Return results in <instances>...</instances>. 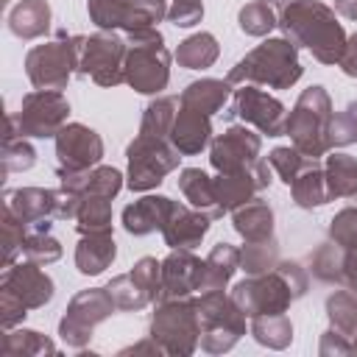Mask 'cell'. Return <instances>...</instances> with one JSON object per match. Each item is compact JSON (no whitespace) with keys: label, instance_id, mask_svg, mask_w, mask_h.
<instances>
[{"label":"cell","instance_id":"obj_1","mask_svg":"<svg viewBox=\"0 0 357 357\" xmlns=\"http://www.w3.org/2000/svg\"><path fill=\"white\" fill-rule=\"evenodd\" d=\"M279 31L296 47H307L315 61L337 64L346 50V31L321 0H290L279 11Z\"/></svg>","mask_w":357,"mask_h":357},{"label":"cell","instance_id":"obj_2","mask_svg":"<svg viewBox=\"0 0 357 357\" xmlns=\"http://www.w3.org/2000/svg\"><path fill=\"white\" fill-rule=\"evenodd\" d=\"M304 75V67L298 61V47L284 39L273 36L248 50L226 75V81L234 84H254L268 89H290Z\"/></svg>","mask_w":357,"mask_h":357},{"label":"cell","instance_id":"obj_3","mask_svg":"<svg viewBox=\"0 0 357 357\" xmlns=\"http://www.w3.org/2000/svg\"><path fill=\"white\" fill-rule=\"evenodd\" d=\"M332 98L324 86H307L293 112L287 114V123H284V134L293 139V148L301 151L304 156L310 159H321L329 148H332V139H329V128H332Z\"/></svg>","mask_w":357,"mask_h":357},{"label":"cell","instance_id":"obj_4","mask_svg":"<svg viewBox=\"0 0 357 357\" xmlns=\"http://www.w3.org/2000/svg\"><path fill=\"white\" fill-rule=\"evenodd\" d=\"M126 84L139 95H159L170 81V50L156 28L126 33Z\"/></svg>","mask_w":357,"mask_h":357},{"label":"cell","instance_id":"obj_5","mask_svg":"<svg viewBox=\"0 0 357 357\" xmlns=\"http://www.w3.org/2000/svg\"><path fill=\"white\" fill-rule=\"evenodd\" d=\"M198 307V324H201V351L206 354H223L237 346V340L245 335V312L234 304L231 293L223 290H206L195 298Z\"/></svg>","mask_w":357,"mask_h":357},{"label":"cell","instance_id":"obj_6","mask_svg":"<svg viewBox=\"0 0 357 357\" xmlns=\"http://www.w3.org/2000/svg\"><path fill=\"white\" fill-rule=\"evenodd\" d=\"M84 36H70L67 31H56L53 42L33 45L25 56V75L33 84V89H56L61 92L73 73H78V56H81Z\"/></svg>","mask_w":357,"mask_h":357},{"label":"cell","instance_id":"obj_7","mask_svg":"<svg viewBox=\"0 0 357 357\" xmlns=\"http://www.w3.org/2000/svg\"><path fill=\"white\" fill-rule=\"evenodd\" d=\"M151 337L173 357H190L201 340L198 307L195 298H167L156 301V312L151 318Z\"/></svg>","mask_w":357,"mask_h":357},{"label":"cell","instance_id":"obj_8","mask_svg":"<svg viewBox=\"0 0 357 357\" xmlns=\"http://www.w3.org/2000/svg\"><path fill=\"white\" fill-rule=\"evenodd\" d=\"M128 176L126 184L131 192H148L165 181L167 173H173L181 162V153L170 139L151 137V134H137L128 148Z\"/></svg>","mask_w":357,"mask_h":357},{"label":"cell","instance_id":"obj_9","mask_svg":"<svg viewBox=\"0 0 357 357\" xmlns=\"http://www.w3.org/2000/svg\"><path fill=\"white\" fill-rule=\"evenodd\" d=\"M112 312H117V304L112 298V293L106 287H86L78 290L61 321H59V337L70 346V349H84L92 340V332L98 324H103Z\"/></svg>","mask_w":357,"mask_h":357},{"label":"cell","instance_id":"obj_10","mask_svg":"<svg viewBox=\"0 0 357 357\" xmlns=\"http://www.w3.org/2000/svg\"><path fill=\"white\" fill-rule=\"evenodd\" d=\"M231 298L245 312V318H257V315L287 312L290 304L296 301V290L287 282V276L282 273V268L276 265L268 273H257V276L240 279L231 287Z\"/></svg>","mask_w":357,"mask_h":357},{"label":"cell","instance_id":"obj_11","mask_svg":"<svg viewBox=\"0 0 357 357\" xmlns=\"http://www.w3.org/2000/svg\"><path fill=\"white\" fill-rule=\"evenodd\" d=\"M126 53L128 42L114 31H98L92 36H84L78 73L92 78L98 86H117L126 81Z\"/></svg>","mask_w":357,"mask_h":357},{"label":"cell","instance_id":"obj_12","mask_svg":"<svg viewBox=\"0 0 357 357\" xmlns=\"http://www.w3.org/2000/svg\"><path fill=\"white\" fill-rule=\"evenodd\" d=\"M220 114L226 120L240 117L245 126H254L259 134H268V137H282L287 123L284 103L254 84H240V89L231 92V100Z\"/></svg>","mask_w":357,"mask_h":357},{"label":"cell","instance_id":"obj_13","mask_svg":"<svg viewBox=\"0 0 357 357\" xmlns=\"http://www.w3.org/2000/svg\"><path fill=\"white\" fill-rule=\"evenodd\" d=\"M70 117V103L61 92L56 89H33L22 95L20 112L14 114L17 131L22 137H36V139H50L56 137Z\"/></svg>","mask_w":357,"mask_h":357},{"label":"cell","instance_id":"obj_14","mask_svg":"<svg viewBox=\"0 0 357 357\" xmlns=\"http://www.w3.org/2000/svg\"><path fill=\"white\" fill-rule=\"evenodd\" d=\"M106 290L112 293L117 310L123 312H139L148 304L159 301L162 290V262L156 257H142L134 262L128 273H117Z\"/></svg>","mask_w":357,"mask_h":357},{"label":"cell","instance_id":"obj_15","mask_svg":"<svg viewBox=\"0 0 357 357\" xmlns=\"http://www.w3.org/2000/svg\"><path fill=\"white\" fill-rule=\"evenodd\" d=\"M56 159L61 173L92 170L103 159V139L84 123H67L56 137Z\"/></svg>","mask_w":357,"mask_h":357},{"label":"cell","instance_id":"obj_16","mask_svg":"<svg viewBox=\"0 0 357 357\" xmlns=\"http://www.w3.org/2000/svg\"><path fill=\"white\" fill-rule=\"evenodd\" d=\"M262 139L254 134L245 123L243 126H229L223 134H218L209 145V165L218 173H237L251 167L259 159Z\"/></svg>","mask_w":357,"mask_h":357},{"label":"cell","instance_id":"obj_17","mask_svg":"<svg viewBox=\"0 0 357 357\" xmlns=\"http://www.w3.org/2000/svg\"><path fill=\"white\" fill-rule=\"evenodd\" d=\"M271 165L265 159H257L251 167L237 170V173H218L215 181V195L223 212H234L237 206L248 204L251 198H257L262 190L271 187Z\"/></svg>","mask_w":357,"mask_h":357},{"label":"cell","instance_id":"obj_18","mask_svg":"<svg viewBox=\"0 0 357 357\" xmlns=\"http://www.w3.org/2000/svg\"><path fill=\"white\" fill-rule=\"evenodd\" d=\"M206 259H198L190 248H170V254L162 259V290L159 301L167 298H187L195 290H201Z\"/></svg>","mask_w":357,"mask_h":357},{"label":"cell","instance_id":"obj_19","mask_svg":"<svg viewBox=\"0 0 357 357\" xmlns=\"http://www.w3.org/2000/svg\"><path fill=\"white\" fill-rule=\"evenodd\" d=\"M0 290H8L11 296H17L28 310H39L45 307L56 287H53V279L36 265V262H14L3 271V279H0Z\"/></svg>","mask_w":357,"mask_h":357},{"label":"cell","instance_id":"obj_20","mask_svg":"<svg viewBox=\"0 0 357 357\" xmlns=\"http://www.w3.org/2000/svg\"><path fill=\"white\" fill-rule=\"evenodd\" d=\"M209 226H212V218L206 212H201L195 206H184L176 201V206H173V212L162 229V237H165V245H170V248H190L192 251L195 245H201Z\"/></svg>","mask_w":357,"mask_h":357},{"label":"cell","instance_id":"obj_21","mask_svg":"<svg viewBox=\"0 0 357 357\" xmlns=\"http://www.w3.org/2000/svg\"><path fill=\"white\" fill-rule=\"evenodd\" d=\"M176 201L167 195H142L134 204H128L123 209V229L134 237H145L153 231H162L170 212H173Z\"/></svg>","mask_w":357,"mask_h":357},{"label":"cell","instance_id":"obj_22","mask_svg":"<svg viewBox=\"0 0 357 357\" xmlns=\"http://www.w3.org/2000/svg\"><path fill=\"white\" fill-rule=\"evenodd\" d=\"M170 142L181 156H195L212 142V120L204 112H195L190 106L178 103L173 128H170Z\"/></svg>","mask_w":357,"mask_h":357},{"label":"cell","instance_id":"obj_23","mask_svg":"<svg viewBox=\"0 0 357 357\" xmlns=\"http://www.w3.org/2000/svg\"><path fill=\"white\" fill-rule=\"evenodd\" d=\"M56 176L61 178V187L75 192V195L95 192V195L114 198L123 190V173L117 167H109V165H98V167L81 170V173H61V170H56Z\"/></svg>","mask_w":357,"mask_h":357},{"label":"cell","instance_id":"obj_24","mask_svg":"<svg viewBox=\"0 0 357 357\" xmlns=\"http://www.w3.org/2000/svg\"><path fill=\"white\" fill-rule=\"evenodd\" d=\"M117 257V245L112 231L103 234H81L78 245H75V268L84 276H98L103 273Z\"/></svg>","mask_w":357,"mask_h":357},{"label":"cell","instance_id":"obj_25","mask_svg":"<svg viewBox=\"0 0 357 357\" xmlns=\"http://www.w3.org/2000/svg\"><path fill=\"white\" fill-rule=\"evenodd\" d=\"M178 190H181V195L190 201V206L206 212L212 220H218V218L226 215V212L220 209V204H218L212 176L204 173L201 167H184V170L178 173Z\"/></svg>","mask_w":357,"mask_h":357},{"label":"cell","instance_id":"obj_26","mask_svg":"<svg viewBox=\"0 0 357 357\" xmlns=\"http://www.w3.org/2000/svg\"><path fill=\"white\" fill-rule=\"evenodd\" d=\"M229 98H231V84L229 81H220V78H198V81L187 84V89L181 92L178 103L212 117L215 112H223L226 109Z\"/></svg>","mask_w":357,"mask_h":357},{"label":"cell","instance_id":"obj_27","mask_svg":"<svg viewBox=\"0 0 357 357\" xmlns=\"http://www.w3.org/2000/svg\"><path fill=\"white\" fill-rule=\"evenodd\" d=\"M234 231L245 240V243H257V240H268L273 237V209L265 198H251L248 204L234 209Z\"/></svg>","mask_w":357,"mask_h":357},{"label":"cell","instance_id":"obj_28","mask_svg":"<svg viewBox=\"0 0 357 357\" xmlns=\"http://www.w3.org/2000/svg\"><path fill=\"white\" fill-rule=\"evenodd\" d=\"M8 31L17 39H39L50 31L47 0H20L8 14Z\"/></svg>","mask_w":357,"mask_h":357},{"label":"cell","instance_id":"obj_29","mask_svg":"<svg viewBox=\"0 0 357 357\" xmlns=\"http://www.w3.org/2000/svg\"><path fill=\"white\" fill-rule=\"evenodd\" d=\"M290 195H293L296 206H301V209H315V206H324L326 201H332L329 187H326V173L318 159H310L304 165V170L290 184Z\"/></svg>","mask_w":357,"mask_h":357},{"label":"cell","instance_id":"obj_30","mask_svg":"<svg viewBox=\"0 0 357 357\" xmlns=\"http://www.w3.org/2000/svg\"><path fill=\"white\" fill-rule=\"evenodd\" d=\"M237 268H240V248H234L231 243H218L209 251V257H206L201 293H206V290H226V284L231 282Z\"/></svg>","mask_w":357,"mask_h":357},{"label":"cell","instance_id":"obj_31","mask_svg":"<svg viewBox=\"0 0 357 357\" xmlns=\"http://www.w3.org/2000/svg\"><path fill=\"white\" fill-rule=\"evenodd\" d=\"M218 56H220V45L209 31L187 36L184 42H178V50H176V61L184 70H206L218 61Z\"/></svg>","mask_w":357,"mask_h":357},{"label":"cell","instance_id":"obj_32","mask_svg":"<svg viewBox=\"0 0 357 357\" xmlns=\"http://www.w3.org/2000/svg\"><path fill=\"white\" fill-rule=\"evenodd\" d=\"M324 173H326V187L332 198L357 195V156L329 153L324 162Z\"/></svg>","mask_w":357,"mask_h":357},{"label":"cell","instance_id":"obj_33","mask_svg":"<svg viewBox=\"0 0 357 357\" xmlns=\"http://www.w3.org/2000/svg\"><path fill=\"white\" fill-rule=\"evenodd\" d=\"M137 0H86L89 20L100 31H131Z\"/></svg>","mask_w":357,"mask_h":357},{"label":"cell","instance_id":"obj_34","mask_svg":"<svg viewBox=\"0 0 357 357\" xmlns=\"http://www.w3.org/2000/svg\"><path fill=\"white\" fill-rule=\"evenodd\" d=\"M75 231L78 234H103L112 231V198L86 192L81 195V206L75 215Z\"/></svg>","mask_w":357,"mask_h":357},{"label":"cell","instance_id":"obj_35","mask_svg":"<svg viewBox=\"0 0 357 357\" xmlns=\"http://www.w3.org/2000/svg\"><path fill=\"white\" fill-rule=\"evenodd\" d=\"M0 351L6 357H36V354H59L56 343L36 329H6Z\"/></svg>","mask_w":357,"mask_h":357},{"label":"cell","instance_id":"obj_36","mask_svg":"<svg viewBox=\"0 0 357 357\" xmlns=\"http://www.w3.org/2000/svg\"><path fill=\"white\" fill-rule=\"evenodd\" d=\"M251 335H254V340L259 346L273 349V351H282L293 340V324H290V318L284 312L257 315V318H251Z\"/></svg>","mask_w":357,"mask_h":357},{"label":"cell","instance_id":"obj_37","mask_svg":"<svg viewBox=\"0 0 357 357\" xmlns=\"http://www.w3.org/2000/svg\"><path fill=\"white\" fill-rule=\"evenodd\" d=\"M22 254H25V259H31L36 265H50V262L61 259V243L50 234V220H39V223L28 226Z\"/></svg>","mask_w":357,"mask_h":357},{"label":"cell","instance_id":"obj_38","mask_svg":"<svg viewBox=\"0 0 357 357\" xmlns=\"http://www.w3.org/2000/svg\"><path fill=\"white\" fill-rule=\"evenodd\" d=\"M178 112V98L173 95H162L156 100H151L142 112V123H139V134H151V137H162L170 139V128Z\"/></svg>","mask_w":357,"mask_h":357},{"label":"cell","instance_id":"obj_39","mask_svg":"<svg viewBox=\"0 0 357 357\" xmlns=\"http://www.w3.org/2000/svg\"><path fill=\"white\" fill-rule=\"evenodd\" d=\"M326 318L329 326L346 337L357 335V293L354 290H335L326 298Z\"/></svg>","mask_w":357,"mask_h":357},{"label":"cell","instance_id":"obj_40","mask_svg":"<svg viewBox=\"0 0 357 357\" xmlns=\"http://www.w3.org/2000/svg\"><path fill=\"white\" fill-rule=\"evenodd\" d=\"M343 257H346V251H343L337 243L326 240V243H321V245L310 254V273H312L318 282L340 284V279H343Z\"/></svg>","mask_w":357,"mask_h":357},{"label":"cell","instance_id":"obj_41","mask_svg":"<svg viewBox=\"0 0 357 357\" xmlns=\"http://www.w3.org/2000/svg\"><path fill=\"white\" fill-rule=\"evenodd\" d=\"M279 243L276 237L268 240H257V243H245L240 248V268L245 271V276H257V273H268L279 265Z\"/></svg>","mask_w":357,"mask_h":357},{"label":"cell","instance_id":"obj_42","mask_svg":"<svg viewBox=\"0 0 357 357\" xmlns=\"http://www.w3.org/2000/svg\"><path fill=\"white\" fill-rule=\"evenodd\" d=\"M237 25L248 36H268L279 25V14L268 0H251L237 11Z\"/></svg>","mask_w":357,"mask_h":357},{"label":"cell","instance_id":"obj_43","mask_svg":"<svg viewBox=\"0 0 357 357\" xmlns=\"http://www.w3.org/2000/svg\"><path fill=\"white\" fill-rule=\"evenodd\" d=\"M36 165V151L22 134H6L3 137V170L6 173H22Z\"/></svg>","mask_w":357,"mask_h":357},{"label":"cell","instance_id":"obj_44","mask_svg":"<svg viewBox=\"0 0 357 357\" xmlns=\"http://www.w3.org/2000/svg\"><path fill=\"white\" fill-rule=\"evenodd\" d=\"M0 234H3V268H8V265H14L17 254H22V243H25V234H28V223L20 220L6 204H3Z\"/></svg>","mask_w":357,"mask_h":357},{"label":"cell","instance_id":"obj_45","mask_svg":"<svg viewBox=\"0 0 357 357\" xmlns=\"http://www.w3.org/2000/svg\"><path fill=\"white\" fill-rule=\"evenodd\" d=\"M307 162H310V156H304L301 151H296V148H290V145H279V148H273V151L268 153V165L279 173V178H282L287 187L296 181V176L304 170Z\"/></svg>","mask_w":357,"mask_h":357},{"label":"cell","instance_id":"obj_46","mask_svg":"<svg viewBox=\"0 0 357 357\" xmlns=\"http://www.w3.org/2000/svg\"><path fill=\"white\" fill-rule=\"evenodd\" d=\"M329 240L343 251H357V206H346L329 220Z\"/></svg>","mask_w":357,"mask_h":357},{"label":"cell","instance_id":"obj_47","mask_svg":"<svg viewBox=\"0 0 357 357\" xmlns=\"http://www.w3.org/2000/svg\"><path fill=\"white\" fill-rule=\"evenodd\" d=\"M329 139H332V148H346V145L357 142V100H351L343 112H337L332 117Z\"/></svg>","mask_w":357,"mask_h":357},{"label":"cell","instance_id":"obj_48","mask_svg":"<svg viewBox=\"0 0 357 357\" xmlns=\"http://www.w3.org/2000/svg\"><path fill=\"white\" fill-rule=\"evenodd\" d=\"M204 17V0H170L167 20L176 28H192Z\"/></svg>","mask_w":357,"mask_h":357},{"label":"cell","instance_id":"obj_49","mask_svg":"<svg viewBox=\"0 0 357 357\" xmlns=\"http://www.w3.org/2000/svg\"><path fill=\"white\" fill-rule=\"evenodd\" d=\"M25 315H28V307L17 296H11L8 290H0V324H3V329H14L20 321H25Z\"/></svg>","mask_w":357,"mask_h":357},{"label":"cell","instance_id":"obj_50","mask_svg":"<svg viewBox=\"0 0 357 357\" xmlns=\"http://www.w3.org/2000/svg\"><path fill=\"white\" fill-rule=\"evenodd\" d=\"M318 354L324 357H340V354H351V337L335 332L332 326L321 335V343H318Z\"/></svg>","mask_w":357,"mask_h":357},{"label":"cell","instance_id":"obj_51","mask_svg":"<svg viewBox=\"0 0 357 357\" xmlns=\"http://www.w3.org/2000/svg\"><path fill=\"white\" fill-rule=\"evenodd\" d=\"M279 268H282V273L287 276V282L293 284V290H296V298H301L304 293H307V287H310V279H307V271L296 262V259H279Z\"/></svg>","mask_w":357,"mask_h":357},{"label":"cell","instance_id":"obj_52","mask_svg":"<svg viewBox=\"0 0 357 357\" xmlns=\"http://www.w3.org/2000/svg\"><path fill=\"white\" fill-rule=\"evenodd\" d=\"M337 67H340L349 78H357V33H351V36L346 39V50H343Z\"/></svg>","mask_w":357,"mask_h":357},{"label":"cell","instance_id":"obj_53","mask_svg":"<svg viewBox=\"0 0 357 357\" xmlns=\"http://www.w3.org/2000/svg\"><path fill=\"white\" fill-rule=\"evenodd\" d=\"M340 284H346L349 290L357 293V251H346L343 257V279Z\"/></svg>","mask_w":357,"mask_h":357},{"label":"cell","instance_id":"obj_54","mask_svg":"<svg viewBox=\"0 0 357 357\" xmlns=\"http://www.w3.org/2000/svg\"><path fill=\"white\" fill-rule=\"evenodd\" d=\"M335 11L346 20H357V0H335Z\"/></svg>","mask_w":357,"mask_h":357},{"label":"cell","instance_id":"obj_55","mask_svg":"<svg viewBox=\"0 0 357 357\" xmlns=\"http://www.w3.org/2000/svg\"><path fill=\"white\" fill-rule=\"evenodd\" d=\"M351 354H357V335L351 337Z\"/></svg>","mask_w":357,"mask_h":357}]
</instances>
